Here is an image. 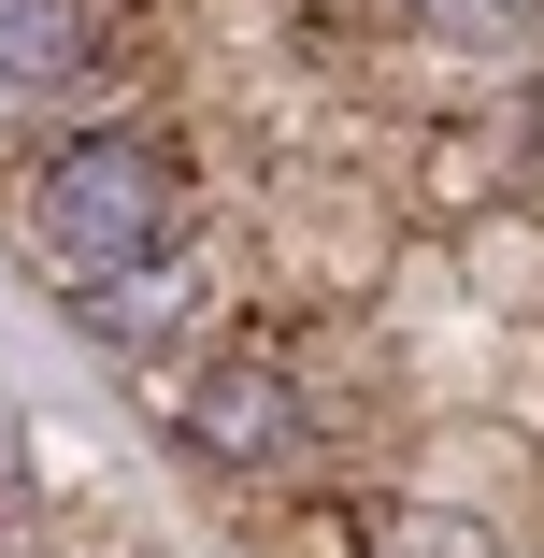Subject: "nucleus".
Here are the masks:
<instances>
[{
  "instance_id": "nucleus-6",
  "label": "nucleus",
  "mask_w": 544,
  "mask_h": 558,
  "mask_svg": "<svg viewBox=\"0 0 544 558\" xmlns=\"http://www.w3.org/2000/svg\"><path fill=\"white\" fill-rule=\"evenodd\" d=\"M530 144H544V100H530Z\"/></svg>"
},
{
  "instance_id": "nucleus-1",
  "label": "nucleus",
  "mask_w": 544,
  "mask_h": 558,
  "mask_svg": "<svg viewBox=\"0 0 544 558\" xmlns=\"http://www.w3.org/2000/svg\"><path fill=\"white\" fill-rule=\"evenodd\" d=\"M29 230H44V258L72 287H100V272H130V258H158L186 230V158L158 130H72L29 172Z\"/></svg>"
},
{
  "instance_id": "nucleus-4",
  "label": "nucleus",
  "mask_w": 544,
  "mask_h": 558,
  "mask_svg": "<svg viewBox=\"0 0 544 558\" xmlns=\"http://www.w3.org/2000/svg\"><path fill=\"white\" fill-rule=\"evenodd\" d=\"M186 301H201V272H186V258L158 244V258H130V272H100V287H86L72 315L100 329V344H130V359H144V344H172V329H186Z\"/></svg>"
},
{
  "instance_id": "nucleus-5",
  "label": "nucleus",
  "mask_w": 544,
  "mask_h": 558,
  "mask_svg": "<svg viewBox=\"0 0 544 558\" xmlns=\"http://www.w3.org/2000/svg\"><path fill=\"white\" fill-rule=\"evenodd\" d=\"M430 15H445V29H516L530 0H430Z\"/></svg>"
},
{
  "instance_id": "nucleus-2",
  "label": "nucleus",
  "mask_w": 544,
  "mask_h": 558,
  "mask_svg": "<svg viewBox=\"0 0 544 558\" xmlns=\"http://www.w3.org/2000/svg\"><path fill=\"white\" fill-rule=\"evenodd\" d=\"M186 444H201L215 473H287V459H301L287 373H273V359H215V373L186 387Z\"/></svg>"
},
{
  "instance_id": "nucleus-3",
  "label": "nucleus",
  "mask_w": 544,
  "mask_h": 558,
  "mask_svg": "<svg viewBox=\"0 0 544 558\" xmlns=\"http://www.w3.org/2000/svg\"><path fill=\"white\" fill-rule=\"evenodd\" d=\"M116 58V15L100 0H0V100H72Z\"/></svg>"
}]
</instances>
